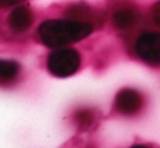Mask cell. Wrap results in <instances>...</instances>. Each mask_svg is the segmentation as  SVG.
I'll use <instances>...</instances> for the list:
<instances>
[{
	"mask_svg": "<svg viewBox=\"0 0 160 148\" xmlns=\"http://www.w3.org/2000/svg\"><path fill=\"white\" fill-rule=\"evenodd\" d=\"M93 30V25L87 22L49 20L40 24L38 36L44 45L50 48H57L84 39Z\"/></svg>",
	"mask_w": 160,
	"mask_h": 148,
	"instance_id": "obj_1",
	"label": "cell"
},
{
	"mask_svg": "<svg viewBox=\"0 0 160 148\" xmlns=\"http://www.w3.org/2000/svg\"><path fill=\"white\" fill-rule=\"evenodd\" d=\"M81 64L80 53L71 48L58 49L50 53L47 67L51 74L58 77H68L78 70Z\"/></svg>",
	"mask_w": 160,
	"mask_h": 148,
	"instance_id": "obj_2",
	"label": "cell"
},
{
	"mask_svg": "<svg viewBox=\"0 0 160 148\" xmlns=\"http://www.w3.org/2000/svg\"><path fill=\"white\" fill-rule=\"evenodd\" d=\"M138 57L150 66H160V34L145 33L141 35L135 44Z\"/></svg>",
	"mask_w": 160,
	"mask_h": 148,
	"instance_id": "obj_3",
	"label": "cell"
},
{
	"mask_svg": "<svg viewBox=\"0 0 160 148\" xmlns=\"http://www.w3.org/2000/svg\"><path fill=\"white\" fill-rule=\"evenodd\" d=\"M143 107V97L134 89H123L117 95L116 108L120 113L131 116L137 113Z\"/></svg>",
	"mask_w": 160,
	"mask_h": 148,
	"instance_id": "obj_4",
	"label": "cell"
},
{
	"mask_svg": "<svg viewBox=\"0 0 160 148\" xmlns=\"http://www.w3.org/2000/svg\"><path fill=\"white\" fill-rule=\"evenodd\" d=\"M34 22L33 11L28 6H20L11 12L8 17V23L13 32L23 33L32 26Z\"/></svg>",
	"mask_w": 160,
	"mask_h": 148,
	"instance_id": "obj_5",
	"label": "cell"
},
{
	"mask_svg": "<svg viewBox=\"0 0 160 148\" xmlns=\"http://www.w3.org/2000/svg\"><path fill=\"white\" fill-rule=\"evenodd\" d=\"M137 12L130 6H123L117 9L112 15V23L117 30H130L136 24Z\"/></svg>",
	"mask_w": 160,
	"mask_h": 148,
	"instance_id": "obj_6",
	"label": "cell"
},
{
	"mask_svg": "<svg viewBox=\"0 0 160 148\" xmlns=\"http://www.w3.org/2000/svg\"><path fill=\"white\" fill-rule=\"evenodd\" d=\"M20 72V66L12 60L0 59V83L14 80Z\"/></svg>",
	"mask_w": 160,
	"mask_h": 148,
	"instance_id": "obj_7",
	"label": "cell"
},
{
	"mask_svg": "<svg viewBox=\"0 0 160 148\" xmlns=\"http://www.w3.org/2000/svg\"><path fill=\"white\" fill-rule=\"evenodd\" d=\"M75 121H76V124L81 129H87L95 121V114H94V112L92 110H89V109H83V110L76 112Z\"/></svg>",
	"mask_w": 160,
	"mask_h": 148,
	"instance_id": "obj_8",
	"label": "cell"
},
{
	"mask_svg": "<svg viewBox=\"0 0 160 148\" xmlns=\"http://www.w3.org/2000/svg\"><path fill=\"white\" fill-rule=\"evenodd\" d=\"M152 17H154V20L156 22V24H158L160 26V1L152 9Z\"/></svg>",
	"mask_w": 160,
	"mask_h": 148,
	"instance_id": "obj_9",
	"label": "cell"
},
{
	"mask_svg": "<svg viewBox=\"0 0 160 148\" xmlns=\"http://www.w3.org/2000/svg\"><path fill=\"white\" fill-rule=\"evenodd\" d=\"M23 0H0V8H9L11 6L19 3Z\"/></svg>",
	"mask_w": 160,
	"mask_h": 148,
	"instance_id": "obj_10",
	"label": "cell"
}]
</instances>
